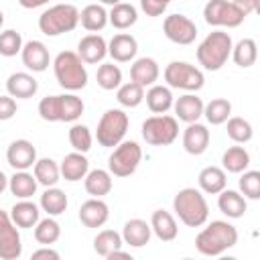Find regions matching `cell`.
<instances>
[{
  "mask_svg": "<svg viewBox=\"0 0 260 260\" xmlns=\"http://www.w3.org/2000/svg\"><path fill=\"white\" fill-rule=\"evenodd\" d=\"M162 77L171 89H183V91H199L205 83L203 71L187 61H171L165 67Z\"/></svg>",
  "mask_w": 260,
  "mask_h": 260,
  "instance_id": "30bf717a",
  "label": "cell"
},
{
  "mask_svg": "<svg viewBox=\"0 0 260 260\" xmlns=\"http://www.w3.org/2000/svg\"><path fill=\"white\" fill-rule=\"evenodd\" d=\"M24 41L22 35L14 28H6L0 32V55L2 57H16L22 49Z\"/></svg>",
  "mask_w": 260,
  "mask_h": 260,
  "instance_id": "bcb514c9",
  "label": "cell"
},
{
  "mask_svg": "<svg viewBox=\"0 0 260 260\" xmlns=\"http://www.w3.org/2000/svg\"><path fill=\"white\" fill-rule=\"evenodd\" d=\"M22 256V240L10 213L0 209V260H18Z\"/></svg>",
  "mask_w": 260,
  "mask_h": 260,
  "instance_id": "7c38bea8",
  "label": "cell"
},
{
  "mask_svg": "<svg viewBox=\"0 0 260 260\" xmlns=\"http://www.w3.org/2000/svg\"><path fill=\"white\" fill-rule=\"evenodd\" d=\"M250 162H252L250 152H248L244 146H240V144L230 146V148L221 154V169H223L225 173L240 175L242 171L250 169Z\"/></svg>",
  "mask_w": 260,
  "mask_h": 260,
  "instance_id": "836d02e7",
  "label": "cell"
},
{
  "mask_svg": "<svg viewBox=\"0 0 260 260\" xmlns=\"http://www.w3.org/2000/svg\"><path fill=\"white\" fill-rule=\"evenodd\" d=\"M246 16H250V14H254V12H258L260 10V0H232Z\"/></svg>",
  "mask_w": 260,
  "mask_h": 260,
  "instance_id": "f907efd6",
  "label": "cell"
},
{
  "mask_svg": "<svg viewBox=\"0 0 260 260\" xmlns=\"http://www.w3.org/2000/svg\"><path fill=\"white\" fill-rule=\"evenodd\" d=\"M95 81L102 89L114 91L122 85V69L114 61L112 63H100V67L95 71Z\"/></svg>",
  "mask_w": 260,
  "mask_h": 260,
  "instance_id": "60d3db41",
  "label": "cell"
},
{
  "mask_svg": "<svg viewBox=\"0 0 260 260\" xmlns=\"http://www.w3.org/2000/svg\"><path fill=\"white\" fill-rule=\"evenodd\" d=\"M20 59H22V65L32 71V73H41L49 67L51 63V55H49V49L43 41H26L20 49Z\"/></svg>",
  "mask_w": 260,
  "mask_h": 260,
  "instance_id": "2e32d148",
  "label": "cell"
},
{
  "mask_svg": "<svg viewBox=\"0 0 260 260\" xmlns=\"http://www.w3.org/2000/svg\"><path fill=\"white\" fill-rule=\"evenodd\" d=\"M79 24V10L73 4H53L39 16V30L45 37H59L75 30Z\"/></svg>",
  "mask_w": 260,
  "mask_h": 260,
  "instance_id": "8992f818",
  "label": "cell"
},
{
  "mask_svg": "<svg viewBox=\"0 0 260 260\" xmlns=\"http://www.w3.org/2000/svg\"><path fill=\"white\" fill-rule=\"evenodd\" d=\"M116 100L122 108H138L144 102V87L138 85L136 81L122 83L116 89Z\"/></svg>",
  "mask_w": 260,
  "mask_h": 260,
  "instance_id": "7bdbcfd3",
  "label": "cell"
},
{
  "mask_svg": "<svg viewBox=\"0 0 260 260\" xmlns=\"http://www.w3.org/2000/svg\"><path fill=\"white\" fill-rule=\"evenodd\" d=\"M205 228L195 236V248L203 256H221L238 244V230L225 219L205 221Z\"/></svg>",
  "mask_w": 260,
  "mask_h": 260,
  "instance_id": "6da1fadb",
  "label": "cell"
},
{
  "mask_svg": "<svg viewBox=\"0 0 260 260\" xmlns=\"http://www.w3.org/2000/svg\"><path fill=\"white\" fill-rule=\"evenodd\" d=\"M77 215H79V221L85 228L98 230V228H102L110 219V207H108V203L102 197H89L87 201L81 203Z\"/></svg>",
  "mask_w": 260,
  "mask_h": 260,
  "instance_id": "e0dca14e",
  "label": "cell"
},
{
  "mask_svg": "<svg viewBox=\"0 0 260 260\" xmlns=\"http://www.w3.org/2000/svg\"><path fill=\"white\" fill-rule=\"evenodd\" d=\"M69 144L73 146V150L77 152H89L91 144H93V134L91 130L85 126V124H79V122H73L71 128H69Z\"/></svg>",
  "mask_w": 260,
  "mask_h": 260,
  "instance_id": "ee69618b",
  "label": "cell"
},
{
  "mask_svg": "<svg viewBox=\"0 0 260 260\" xmlns=\"http://www.w3.org/2000/svg\"><path fill=\"white\" fill-rule=\"evenodd\" d=\"M209 140H211L209 128L205 124H201L199 120L187 124V128L183 130V148H185V152H189L193 156L203 154L209 146Z\"/></svg>",
  "mask_w": 260,
  "mask_h": 260,
  "instance_id": "ac0fdd59",
  "label": "cell"
},
{
  "mask_svg": "<svg viewBox=\"0 0 260 260\" xmlns=\"http://www.w3.org/2000/svg\"><path fill=\"white\" fill-rule=\"evenodd\" d=\"M59 171H61V177H63L65 181L77 183V181H81V179L87 175V171H89V160H87V156H85L83 152L73 150V152H69V154L63 156V160L59 162Z\"/></svg>",
  "mask_w": 260,
  "mask_h": 260,
  "instance_id": "484cf974",
  "label": "cell"
},
{
  "mask_svg": "<svg viewBox=\"0 0 260 260\" xmlns=\"http://www.w3.org/2000/svg\"><path fill=\"white\" fill-rule=\"evenodd\" d=\"M217 207L225 217L238 219V217H244V213L248 211V199L240 191L225 187L217 193Z\"/></svg>",
  "mask_w": 260,
  "mask_h": 260,
  "instance_id": "cb8c5ba5",
  "label": "cell"
},
{
  "mask_svg": "<svg viewBox=\"0 0 260 260\" xmlns=\"http://www.w3.org/2000/svg\"><path fill=\"white\" fill-rule=\"evenodd\" d=\"M130 118L122 108H110L102 114L98 128H95V140L104 148H114L120 144L128 132Z\"/></svg>",
  "mask_w": 260,
  "mask_h": 260,
  "instance_id": "52a82bcc",
  "label": "cell"
},
{
  "mask_svg": "<svg viewBox=\"0 0 260 260\" xmlns=\"http://www.w3.org/2000/svg\"><path fill=\"white\" fill-rule=\"evenodd\" d=\"M144 102L152 114H167L173 108L175 98H173V91L169 85L154 83L144 91Z\"/></svg>",
  "mask_w": 260,
  "mask_h": 260,
  "instance_id": "f1b7e54d",
  "label": "cell"
},
{
  "mask_svg": "<svg viewBox=\"0 0 260 260\" xmlns=\"http://www.w3.org/2000/svg\"><path fill=\"white\" fill-rule=\"evenodd\" d=\"M162 32L165 37L175 45H191L197 39V24L185 16V14H169L162 20Z\"/></svg>",
  "mask_w": 260,
  "mask_h": 260,
  "instance_id": "4fadbf2b",
  "label": "cell"
},
{
  "mask_svg": "<svg viewBox=\"0 0 260 260\" xmlns=\"http://www.w3.org/2000/svg\"><path fill=\"white\" fill-rule=\"evenodd\" d=\"M79 24L87 32H98L108 24V10L104 4H87L79 10Z\"/></svg>",
  "mask_w": 260,
  "mask_h": 260,
  "instance_id": "d590c367",
  "label": "cell"
},
{
  "mask_svg": "<svg viewBox=\"0 0 260 260\" xmlns=\"http://www.w3.org/2000/svg\"><path fill=\"white\" fill-rule=\"evenodd\" d=\"M85 110L83 100L75 91H65L59 95H47L39 102V116L45 122H77Z\"/></svg>",
  "mask_w": 260,
  "mask_h": 260,
  "instance_id": "3957f363",
  "label": "cell"
},
{
  "mask_svg": "<svg viewBox=\"0 0 260 260\" xmlns=\"http://www.w3.org/2000/svg\"><path fill=\"white\" fill-rule=\"evenodd\" d=\"M41 258H45V260H59L61 256H59V252L53 250L51 246H41L39 250H35V252L30 254V260H41Z\"/></svg>",
  "mask_w": 260,
  "mask_h": 260,
  "instance_id": "681fc988",
  "label": "cell"
},
{
  "mask_svg": "<svg viewBox=\"0 0 260 260\" xmlns=\"http://www.w3.org/2000/svg\"><path fill=\"white\" fill-rule=\"evenodd\" d=\"M120 234H122L124 244L130 246V248H144L150 242V238H152L150 223L146 219H140V217L128 219Z\"/></svg>",
  "mask_w": 260,
  "mask_h": 260,
  "instance_id": "603a6c76",
  "label": "cell"
},
{
  "mask_svg": "<svg viewBox=\"0 0 260 260\" xmlns=\"http://www.w3.org/2000/svg\"><path fill=\"white\" fill-rule=\"evenodd\" d=\"M230 57L242 69L252 67L256 63V59H258V45H256V41L254 39H242V41H238L232 47V55Z\"/></svg>",
  "mask_w": 260,
  "mask_h": 260,
  "instance_id": "8d00e7d4",
  "label": "cell"
},
{
  "mask_svg": "<svg viewBox=\"0 0 260 260\" xmlns=\"http://www.w3.org/2000/svg\"><path fill=\"white\" fill-rule=\"evenodd\" d=\"M148 223H150L152 234H154L160 242H173V240L179 236L177 219H175V215H173L171 211H167V209H154Z\"/></svg>",
  "mask_w": 260,
  "mask_h": 260,
  "instance_id": "d4e9b609",
  "label": "cell"
},
{
  "mask_svg": "<svg viewBox=\"0 0 260 260\" xmlns=\"http://www.w3.org/2000/svg\"><path fill=\"white\" fill-rule=\"evenodd\" d=\"M51 0H18V4L22 6V8H26V10H32V8H41V6H45V4H49Z\"/></svg>",
  "mask_w": 260,
  "mask_h": 260,
  "instance_id": "816d5d0a",
  "label": "cell"
},
{
  "mask_svg": "<svg viewBox=\"0 0 260 260\" xmlns=\"http://www.w3.org/2000/svg\"><path fill=\"white\" fill-rule=\"evenodd\" d=\"M225 130H228V136L236 142V144H246V142H250L252 140V136H254V128H252V124L246 120V118H242V116H230L228 120H225Z\"/></svg>",
  "mask_w": 260,
  "mask_h": 260,
  "instance_id": "b9f144b4",
  "label": "cell"
},
{
  "mask_svg": "<svg viewBox=\"0 0 260 260\" xmlns=\"http://www.w3.org/2000/svg\"><path fill=\"white\" fill-rule=\"evenodd\" d=\"M10 219L16 223L18 230H28L35 228L37 221L41 219V207L37 203H32L30 199H18L12 207H10Z\"/></svg>",
  "mask_w": 260,
  "mask_h": 260,
  "instance_id": "4316f807",
  "label": "cell"
},
{
  "mask_svg": "<svg viewBox=\"0 0 260 260\" xmlns=\"http://www.w3.org/2000/svg\"><path fill=\"white\" fill-rule=\"evenodd\" d=\"M158 75H160V67L152 57H138L130 65V81H136L142 87L154 85L158 81Z\"/></svg>",
  "mask_w": 260,
  "mask_h": 260,
  "instance_id": "7402d4cb",
  "label": "cell"
},
{
  "mask_svg": "<svg viewBox=\"0 0 260 260\" xmlns=\"http://www.w3.org/2000/svg\"><path fill=\"white\" fill-rule=\"evenodd\" d=\"M6 189H8V177H6V175L0 171V195H2Z\"/></svg>",
  "mask_w": 260,
  "mask_h": 260,
  "instance_id": "f5cc1de1",
  "label": "cell"
},
{
  "mask_svg": "<svg viewBox=\"0 0 260 260\" xmlns=\"http://www.w3.org/2000/svg\"><path fill=\"white\" fill-rule=\"evenodd\" d=\"M2 26H4V12L0 10V28H2Z\"/></svg>",
  "mask_w": 260,
  "mask_h": 260,
  "instance_id": "11a10c76",
  "label": "cell"
},
{
  "mask_svg": "<svg viewBox=\"0 0 260 260\" xmlns=\"http://www.w3.org/2000/svg\"><path fill=\"white\" fill-rule=\"evenodd\" d=\"M16 110H18V106H16V100L12 95H8V93L0 95V122H6L10 118H14Z\"/></svg>",
  "mask_w": 260,
  "mask_h": 260,
  "instance_id": "c3c4849f",
  "label": "cell"
},
{
  "mask_svg": "<svg viewBox=\"0 0 260 260\" xmlns=\"http://www.w3.org/2000/svg\"><path fill=\"white\" fill-rule=\"evenodd\" d=\"M67 205H69L67 195H65V191L59 189L57 185L45 187V191H43V195H41V199H39V207H41L47 215H53V217L65 213V211H67Z\"/></svg>",
  "mask_w": 260,
  "mask_h": 260,
  "instance_id": "4dcf8cb0",
  "label": "cell"
},
{
  "mask_svg": "<svg viewBox=\"0 0 260 260\" xmlns=\"http://www.w3.org/2000/svg\"><path fill=\"white\" fill-rule=\"evenodd\" d=\"M75 53L81 57V61L85 65H95V63H102L108 57V43L102 35L89 32V35L79 39Z\"/></svg>",
  "mask_w": 260,
  "mask_h": 260,
  "instance_id": "9a60e30c",
  "label": "cell"
},
{
  "mask_svg": "<svg viewBox=\"0 0 260 260\" xmlns=\"http://www.w3.org/2000/svg\"><path fill=\"white\" fill-rule=\"evenodd\" d=\"M37 179L28 171H14L12 177H8V191L16 199H30L37 193Z\"/></svg>",
  "mask_w": 260,
  "mask_h": 260,
  "instance_id": "d6a6232c",
  "label": "cell"
},
{
  "mask_svg": "<svg viewBox=\"0 0 260 260\" xmlns=\"http://www.w3.org/2000/svg\"><path fill=\"white\" fill-rule=\"evenodd\" d=\"M142 160V148L136 140H122L114 146L112 154L108 156V171L112 177H130L136 173L138 165Z\"/></svg>",
  "mask_w": 260,
  "mask_h": 260,
  "instance_id": "9c48e42d",
  "label": "cell"
},
{
  "mask_svg": "<svg viewBox=\"0 0 260 260\" xmlns=\"http://www.w3.org/2000/svg\"><path fill=\"white\" fill-rule=\"evenodd\" d=\"M32 234H35L37 244H41V246H53L61 238V225H59V221L53 215H47V217H43V219L37 221Z\"/></svg>",
  "mask_w": 260,
  "mask_h": 260,
  "instance_id": "f35d334b",
  "label": "cell"
},
{
  "mask_svg": "<svg viewBox=\"0 0 260 260\" xmlns=\"http://www.w3.org/2000/svg\"><path fill=\"white\" fill-rule=\"evenodd\" d=\"M232 47H234V41H232L230 32L213 30L199 43L195 55H197L199 65L205 71H219L228 63V59L232 55Z\"/></svg>",
  "mask_w": 260,
  "mask_h": 260,
  "instance_id": "277c9868",
  "label": "cell"
},
{
  "mask_svg": "<svg viewBox=\"0 0 260 260\" xmlns=\"http://www.w3.org/2000/svg\"><path fill=\"white\" fill-rule=\"evenodd\" d=\"M203 116L211 126L225 124V120L232 116V104L225 98H213L207 104H203Z\"/></svg>",
  "mask_w": 260,
  "mask_h": 260,
  "instance_id": "ab89813d",
  "label": "cell"
},
{
  "mask_svg": "<svg viewBox=\"0 0 260 260\" xmlns=\"http://www.w3.org/2000/svg\"><path fill=\"white\" fill-rule=\"evenodd\" d=\"M138 53V41L130 32H118L108 43V55L114 63H128L134 61Z\"/></svg>",
  "mask_w": 260,
  "mask_h": 260,
  "instance_id": "d6986e66",
  "label": "cell"
},
{
  "mask_svg": "<svg viewBox=\"0 0 260 260\" xmlns=\"http://www.w3.org/2000/svg\"><path fill=\"white\" fill-rule=\"evenodd\" d=\"M118 2H122V0H100V4H104V6H114Z\"/></svg>",
  "mask_w": 260,
  "mask_h": 260,
  "instance_id": "db71d44e",
  "label": "cell"
},
{
  "mask_svg": "<svg viewBox=\"0 0 260 260\" xmlns=\"http://www.w3.org/2000/svg\"><path fill=\"white\" fill-rule=\"evenodd\" d=\"M203 18L215 28H238L246 20V14L232 0H207L203 6Z\"/></svg>",
  "mask_w": 260,
  "mask_h": 260,
  "instance_id": "8fae6325",
  "label": "cell"
},
{
  "mask_svg": "<svg viewBox=\"0 0 260 260\" xmlns=\"http://www.w3.org/2000/svg\"><path fill=\"white\" fill-rule=\"evenodd\" d=\"M122 246H124L122 234L116 232V230H100L98 236L93 238V250L102 258H108L112 252L120 250Z\"/></svg>",
  "mask_w": 260,
  "mask_h": 260,
  "instance_id": "74e56055",
  "label": "cell"
},
{
  "mask_svg": "<svg viewBox=\"0 0 260 260\" xmlns=\"http://www.w3.org/2000/svg\"><path fill=\"white\" fill-rule=\"evenodd\" d=\"M238 187L246 199H250V201L260 199V171H254V169L242 171L240 179H238Z\"/></svg>",
  "mask_w": 260,
  "mask_h": 260,
  "instance_id": "f6af8a7d",
  "label": "cell"
},
{
  "mask_svg": "<svg viewBox=\"0 0 260 260\" xmlns=\"http://www.w3.org/2000/svg\"><path fill=\"white\" fill-rule=\"evenodd\" d=\"M173 211L187 228H201L209 217V205L201 189L185 187L173 197Z\"/></svg>",
  "mask_w": 260,
  "mask_h": 260,
  "instance_id": "7a4b0ae2",
  "label": "cell"
},
{
  "mask_svg": "<svg viewBox=\"0 0 260 260\" xmlns=\"http://www.w3.org/2000/svg\"><path fill=\"white\" fill-rule=\"evenodd\" d=\"M39 91V81L32 73L26 71H14L6 79V93L14 100H28Z\"/></svg>",
  "mask_w": 260,
  "mask_h": 260,
  "instance_id": "44dd1931",
  "label": "cell"
},
{
  "mask_svg": "<svg viewBox=\"0 0 260 260\" xmlns=\"http://www.w3.org/2000/svg\"><path fill=\"white\" fill-rule=\"evenodd\" d=\"M53 73L65 91H79L87 85V69L75 51H61L53 59Z\"/></svg>",
  "mask_w": 260,
  "mask_h": 260,
  "instance_id": "5b68a950",
  "label": "cell"
},
{
  "mask_svg": "<svg viewBox=\"0 0 260 260\" xmlns=\"http://www.w3.org/2000/svg\"><path fill=\"white\" fill-rule=\"evenodd\" d=\"M140 134L150 146H169L179 136V120L171 114H152L142 122Z\"/></svg>",
  "mask_w": 260,
  "mask_h": 260,
  "instance_id": "ba28073f",
  "label": "cell"
},
{
  "mask_svg": "<svg viewBox=\"0 0 260 260\" xmlns=\"http://www.w3.org/2000/svg\"><path fill=\"white\" fill-rule=\"evenodd\" d=\"M173 0H140V10L146 16H160Z\"/></svg>",
  "mask_w": 260,
  "mask_h": 260,
  "instance_id": "7dc6e473",
  "label": "cell"
},
{
  "mask_svg": "<svg viewBox=\"0 0 260 260\" xmlns=\"http://www.w3.org/2000/svg\"><path fill=\"white\" fill-rule=\"evenodd\" d=\"M32 175H35L37 183L43 185V187H53V185H57L61 181L59 162L49 158V156L37 158V162L32 165Z\"/></svg>",
  "mask_w": 260,
  "mask_h": 260,
  "instance_id": "e575fe53",
  "label": "cell"
},
{
  "mask_svg": "<svg viewBox=\"0 0 260 260\" xmlns=\"http://www.w3.org/2000/svg\"><path fill=\"white\" fill-rule=\"evenodd\" d=\"M83 187L91 197H106L114 187L112 173L108 169H91L83 177Z\"/></svg>",
  "mask_w": 260,
  "mask_h": 260,
  "instance_id": "f546056e",
  "label": "cell"
},
{
  "mask_svg": "<svg viewBox=\"0 0 260 260\" xmlns=\"http://www.w3.org/2000/svg\"><path fill=\"white\" fill-rule=\"evenodd\" d=\"M173 110H175L177 120H181L185 124H191V122H197L203 116V100L195 91H187V93L179 95L173 102Z\"/></svg>",
  "mask_w": 260,
  "mask_h": 260,
  "instance_id": "ffe728a7",
  "label": "cell"
},
{
  "mask_svg": "<svg viewBox=\"0 0 260 260\" xmlns=\"http://www.w3.org/2000/svg\"><path fill=\"white\" fill-rule=\"evenodd\" d=\"M37 148L26 138H16L6 148V160L14 171H28L37 162Z\"/></svg>",
  "mask_w": 260,
  "mask_h": 260,
  "instance_id": "5bb4252c",
  "label": "cell"
},
{
  "mask_svg": "<svg viewBox=\"0 0 260 260\" xmlns=\"http://www.w3.org/2000/svg\"><path fill=\"white\" fill-rule=\"evenodd\" d=\"M197 183H199V189L207 195H217L221 189L228 187V173L221 169V167H215V165H209L205 169L199 171L197 175Z\"/></svg>",
  "mask_w": 260,
  "mask_h": 260,
  "instance_id": "83f0119b",
  "label": "cell"
},
{
  "mask_svg": "<svg viewBox=\"0 0 260 260\" xmlns=\"http://www.w3.org/2000/svg\"><path fill=\"white\" fill-rule=\"evenodd\" d=\"M136 20H138V10L130 2H118L108 10V22L118 30H126L134 26Z\"/></svg>",
  "mask_w": 260,
  "mask_h": 260,
  "instance_id": "1f68e13d",
  "label": "cell"
}]
</instances>
